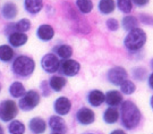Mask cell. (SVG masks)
Here are the masks:
<instances>
[{"label":"cell","mask_w":153,"mask_h":134,"mask_svg":"<svg viewBox=\"0 0 153 134\" xmlns=\"http://www.w3.org/2000/svg\"><path fill=\"white\" fill-rule=\"evenodd\" d=\"M116 7L123 14L128 15L133 10V2H131V0H117L116 1Z\"/></svg>","instance_id":"obj_29"},{"label":"cell","mask_w":153,"mask_h":134,"mask_svg":"<svg viewBox=\"0 0 153 134\" xmlns=\"http://www.w3.org/2000/svg\"><path fill=\"white\" fill-rule=\"evenodd\" d=\"M76 8L79 10V13H82L84 15L90 14L93 10V1L92 0H76Z\"/></svg>","instance_id":"obj_27"},{"label":"cell","mask_w":153,"mask_h":134,"mask_svg":"<svg viewBox=\"0 0 153 134\" xmlns=\"http://www.w3.org/2000/svg\"><path fill=\"white\" fill-rule=\"evenodd\" d=\"M151 67H152V68H153V59H152V60H151Z\"/></svg>","instance_id":"obj_39"},{"label":"cell","mask_w":153,"mask_h":134,"mask_svg":"<svg viewBox=\"0 0 153 134\" xmlns=\"http://www.w3.org/2000/svg\"><path fill=\"white\" fill-rule=\"evenodd\" d=\"M110 134H126L125 133V131H123V130H120V129H118V130H114Z\"/></svg>","instance_id":"obj_36"},{"label":"cell","mask_w":153,"mask_h":134,"mask_svg":"<svg viewBox=\"0 0 153 134\" xmlns=\"http://www.w3.org/2000/svg\"><path fill=\"white\" fill-rule=\"evenodd\" d=\"M66 84H67L66 78L62 77V76H59V75H53L49 80L50 89L55 91V92H60L61 90L65 88Z\"/></svg>","instance_id":"obj_21"},{"label":"cell","mask_w":153,"mask_h":134,"mask_svg":"<svg viewBox=\"0 0 153 134\" xmlns=\"http://www.w3.org/2000/svg\"><path fill=\"white\" fill-rule=\"evenodd\" d=\"M40 101H41V95L38 91L30 90V91H26L25 95L19 99L17 106L23 112H31L39 106Z\"/></svg>","instance_id":"obj_4"},{"label":"cell","mask_w":153,"mask_h":134,"mask_svg":"<svg viewBox=\"0 0 153 134\" xmlns=\"http://www.w3.org/2000/svg\"><path fill=\"white\" fill-rule=\"evenodd\" d=\"M141 21L146 25H152L153 23V17L149 16L148 14H141Z\"/></svg>","instance_id":"obj_34"},{"label":"cell","mask_w":153,"mask_h":134,"mask_svg":"<svg viewBox=\"0 0 153 134\" xmlns=\"http://www.w3.org/2000/svg\"><path fill=\"white\" fill-rule=\"evenodd\" d=\"M41 67H42V69H43L45 73L53 74V73L59 71L60 60H59V58L56 56L53 52L45 54V55L41 58Z\"/></svg>","instance_id":"obj_6"},{"label":"cell","mask_w":153,"mask_h":134,"mask_svg":"<svg viewBox=\"0 0 153 134\" xmlns=\"http://www.w3.org/2000/svg\"><path fill=\"white\" fill-rule=\"evenodd\" d=\"M98 9L102 15H109L116 9L115 0H99Z\"/></svg>","instance_id":"obj_22"},{"label":"cell","mask_w":153,"mask_h":134,"mask_svg":"<svg viewBox=\"0 0 153 134\" xmlns=\"http://www.w3.org/2000/svg\"><path fill=\"white\" fill-rule=\"evenodd\" d=\"M59 71L66 76H75L81 71V64L77 60H74V59H71V58L65 59V60H62L60 63Z\"/></svg>","instance_id":"obj_8"},{"label":"cell","mask_w":153,"mask_h":134,"mask_svg":"<svg viewBox=\"0 0 153 134\" xmlns=\"http://www.w3.org/2000/svg\"><path fill=\"white\" fill-rule=\"evenodd\" d=\"M71 109V102L67 97H59L53 102V110L59 116H65Z\"/></svg>","instance_id":"obj_9"},{"label":"cell","mask_w":153,"mask_h":134,"mask_svg":"<svg viewBox=\"0 0 153 134\" xmlns=\"http://www.w3.org/2000/svg\"><path fill=\"white\" fill-rule=\"evenodd\" d=\"M133 2V6H136L138 8H142V7H145V6L149 5L150 0H131Z\"/></svg>","instance_id":"obj_33"},{"label":"cell","mask_w":153,"mask_h":134,"mask_svg":"<svg viewBox=\"0 0 153 134\" xmlns=\"http://www.w3.org/2000/svg\"><path fill=\"white\" fill-rule=\"evenodd\" d=\"M24 9L30 15H36L43 9V0H24Z\"/></svg>","instance_id":"obj_15"},{"label":"cell","mask_w":153,"mask_h":134,"mask_svg":"<svg viewBox=\"0 0 153 134\" xmlns=\"http://www.w3.org/2000/svg\"><path fill=\"white\" fill-rule=\"evenodd\" d=\"M35 69V62L26 55L17 56L11 64V71L18 77H30Z\"/></svg>","instance_id":"obj_2"},{"label":"cell","mask_w":153,"mask_h":134,"mask_svg":"<svg viewBox=\"0 0 153 134\" xmlns=\"http://www.w3.org/2000/svg\"><path fill=\"white\" fill-rule=\"evenodd\" d=\"M8 91H9V95H10L13 98H15V99H21L23 95H25V92H26L24 84H23L22 82H19V81L13 82V83L9 85Z\"/></svg>","instance_id":"obj_19"},{"label":"cell","mask_w":153,"mask_h":134,"mask_svg":"<svg viewBox=\"0 0 153 134\" xmlns=\"http://www.w3.org/2000/svg\"><path fill=\"white\" fill-rule=\"evenodd\" d=\"M119 118V112L115 107L107 108L103 112V121L107 124H115Z\"/></svg>","instance_id":"obj_25"},{"label":"cell","mask_w":153,"mask_h":134,"mask_svg":"<svg viewBox=\"0 0 153 134\" xmlns=\"http://www.w3.org/2000/svg\"><path fill=\"white\" fill-rule=\"evenodd\" d=\"M52 134H60V133H52Z\"/></svg>","instance_id":"obj_41"},{"label":"cell","mask_w":153,"mask_h":134,"mask_svg":"<svg viewBox=\"0 0 153 134\" xmlns=\"http://www.w3.org/2000/svg\"><path fill=\"white\" fill-rule=\"evenodd\" d=\"M120 91L125 95H131L136 91V85L134 84V82H131L129 80H126L125 82H123L120 84Z\"/></svg>","instance_id":"obj_30"},{"label":"cell","mask_w":153,"mask_h":134,"mask_svg":"<svg viewBox=\"0 0 153 134\" xmlns=\"http://www.w3.org/2000/svg\"><path fill=\"white\" fill-rule=\"evenodd\" d=\"M104 101L107 102V105L110 107H117L119 106L121 102H123V95L119 91L117 90H111L108 91L105 95H104Z\"/></svg>","instance_id":"obj_16"},{"label":"cell","mask_w":153,"mask_h":134,"mask_svg":"<svg viewBox=\"0 0 153 134\" xmlns=\"http://www.w3.org/2000/svg\"><path fill=\"white\" fill-rule=\"evenodd\" d=\"M28 127L34 134H43L47 130V123L43 118L33 117L28 122Z\"/></svg>","instance_id":"obj_17"},{"label":"cell","mask_w":153,"mask_h":134,"mask_svg":"<svg viewBox=\"0 0 153 134\" xmlns=\"http://www.w3.org/2000/svg\"><path fill=\"white\" fill-rule=\"evenodd\" d=\"M32 28V22L28 18H21L19 21L14 23V28L15 32H19V33H26Z\"/></svg>","instance_id":"obj_26"},{"label":"cell","mask_w":153,"mask_h":134,"mask_svg":"<svg viewBox=\"0 0 153 134\" xmlns=\"http://www.w3.org/2000/svg\"><path fill=\"white\" fill-rule=\"evenodd\" d=\"M15 51L9 45H0V62L9 63L14 60Z\"/></svg>","instance_id":"obj_20"},{"label":"cell","mask_w":153,"mask_h":134,"mask_svg":"<svg viewBox=\"0 0 153 134\" xmlns=\"http://www.w3.org/2000/svg\"><path fill=\"white\" fill-rule=\"evenodd\" d=\"M28 41V35L26 33L13 32L8 35V43L11 48H21L25 45Z\"/></svg>","instance_id":"obj_13"},{"label":"cell","mask_w":153,"mask_h":134,"mask_svg":"<svg viewBox=\"0 0 153 134\" xmlns=\"http://www.w3.org/2000/svg\"><path fill=\"white\" fill-rule=\"evenodd\" d=\"M0 13L1 16L7 21H13L15 19L18 15V7L15 2L13 1H7L0 7Z\"/></svg>","instance_id":"obj_12"},{"label":"cell","mask_w":153,"mask_h":134,"mask_svg":"<svg viewBox=\"0 0 153 134\" xmlns=\"http://www.w3.org/2000/svg\"><path fill=\"white\" fill-rule=\"evenodd\" d=\"M105 26L111 32H116V31H118L119 28H120V23L118 22L116 18H108L105 21Z\"/></svg>","instance_id":"obj_31"},{"label":"cell","mask_w":153,"mask_h":134,"mask_svg":"<svg viewBox=\"0 0 153 134\" xmlns=\"http://www.w3.org/2000/svg\"><path fill=\"white\" fill-rule=\"evenodd\" d=\"M88 101L92 107H100L104 102V93L100 90H92L88 95Z\"/></svg>","instance_id":"obj_18"},{"label":"cell","mask_w":153,"mask_h":134,"mask_svg":"<svg viewBox=\"0 0 153 134\" xmlns=\"http://www.w3.org/2000/svg\"><path fill=\"white\" fill-rule=\"evenodd\" d=\"M49 127L55 133H65L67 131V126H66V122L64 121V118L61 116H58V115H55V116H51L49 118Z\"/></svg>","instance_id":"obj_14"},{"label":"cell","mask_w":153,"mask_h":134,"mask_svg":"<svg viewBox=\"0 0 153 134\" xmlns=\"http://www.w3.org/2000/svg\"><path fill=\"white\" fill-rule=\"evenodd\" d=\"M148 35L143 28H136L129 31L124 39V45L127 50L137 51L142 49L146 43Z\"/></svg>","instance_id":"obj_3"},{"label":"cell","mask_w":153,"mask_h":134,"mask_svg":"<svg viewBox=\"0 0 153 134\" xmlns=\"http://www.w3.org/2000/svg\"><path fill=\"white\" fill-rule=\"evenodd\" d=\"M128 77V73L124 67L116 66L110 68L107 73V78L111 84L114 85H120L123 82H125Z\"/></svg>","instance_id":"obj_7"},{"label":"cell","mask_w":153,"mask_h":134,"mask_svg":"<svg viewBox=\"0 0 153 134\" xmlns=\"http://www.w3.org/2000/svg\"><path fill=\"white\" fill-rule=\"evenodd\" d=\"M121 123L127 130H133L138 126L142 119V114L138 107L131 100L121 102L120 107Z\"/></svg>","instance_id":"obj_1"},{"label":"cell","mask_w":153,"mask_h":134,"mask_svg":"<svg viewBox=\"0 0 153 134\" xmlns=\"http://www.w3.org/2000/svg\"><path fill=\"white\" fill-rule=\"evenodd\" d=\"M36 38L43 42H48L55 38V28L50 24H41L36 28Z\"/></svg>","instance_id":"obj_11"},{"label":"cell","mask_w":153,"mask_h":134,"mask_svg":"<svg viewBox=\"0 0 153 134\" xmlns=\"http://www.w3.org/2000/svg\"><path fill=\"white\" fill-rule=\"evenodd\" d=\"M76 118L78 123L82 125H90L95 121V114L91 108L82 107L76 112Z\"/></svg>","instance_id":"obj_10"},{"label":"cell","mask_w":153,"mask_h":134,"mask_svg":"<svg viewBox=\"0 0 153 134\" xmlns=\"http://www.w3.org/2000/svg\"><path fill=\"white\" fill-rule=\"evenodd\" d=\"M121 26L125 30V31H131V30H134V28H138V18L135 16H133V15H125V16L121 18Z\"/></svg>","instance_id":"obj_23"},{"label":"cell","mask_w":153,"mask_h":134,"mask_svg":"<svg viewBox=\"0 0 153 134\" xmlns=\"http://www.w3.org/2000/svg\"><path fill=\"white\" fill-rule=\"evenodd\" d=\"M0 92H1V84H0Z\"/></svg>","instance_id":"obj_40"},{"label":"cell","mask_w":153,"mask_h":134,"mask_svg":"<svg viewBox=\"0 0 153 134\" xmlns=\"http://www.w3.org/2000/svg\"><path fill=\"white\" fill-rule=\"evenodd\" d=\"M56 56L61 58V59H69L73 56V48L68 45H59L55 48Z\"/></svg>","instance_id":"obj_24"},{"label":"cell","mask_w":153,"mask_h":134,"mask_svg":"<svg viewBox=\"0 0 153 134\" xmlns=\"http://www.w3.org/2000/svg\"><path fill=\"white\" fill-rule=\"evenodd\" d=\"M150 106H151V108L153 109V95L151 97V99H150Z\"/></svg>","instance_id":"obj_37"},{"label":"cell","mask_w":153,"mask_h":134,"mask_svg":"<svg viewBox=\"0 0 153 134\" xmlns=\"http://www.w3.org/2000/svg\"><path fill=\"white\" fill-rule=\"evenodd\" d=\"M0 7H1V5H0Z\"/></svg>","instance_id":"obj_43"},{"label":"cell","mask_w":153,"mask_h":134,"mask_svg":"<svg viewBox=\"0 0 153 134\" xmlns=\"http://www.w3.org/2000/svg\"><path fill=\"white\" fill-rule=\"evenodd\" d=\"M8 131L10 134H24L25 133V125L21 121H11L8 125Z\"/></svg>","instance_id":"obj_28"},{"label":"cell","mask_w":153,"mask_h":134,"mask_svg":"<svg viewBox=\"0 0 153 134\" xmlns=\"http://www.w3.org/2000/svg\"><path fill=\"white\" fill-rule=\"evenodd\" d=\"M18 114V106L14 100L7 99L0 102V119L2 122H11Z\"/></svg>","instance_id":"obj_5"},{"label":"cell","mask_w":153,"mask_h":134,"mask_svg":"<svg viewBox=\"0 0 153 134\" xmlns=\"http://www.w3.org/2000/svg\"><path fill=\"white\" fill-rule=\"evenodd\" d=\"M145 75H146V69L144 67H135V68H133V76L137 81L144 80Z\"/></svg>","instance_id":"obj_32"},{"label":"cell","mask_w":153,"mask_h":134,"mask_svg":"<svg viewBox=\"0 0 153 134\" xmlns=\"http://www.w3.org/2000/svg\"><path fill=\"white\" fill-rule=\"evenodd\" d=\"M0 134H5V131H4V127L0 125Z\"/></svg>","instance_id":"obj_38"},{"label":"cell","mask_w":153,"mask_h":134,"mask_svg":"<svg viewBox=\"0 0 153 134\" xmlns=\"http://www.w3.org/2000/svg\"><path fill=\"white\" fill-rule=\"evenodd\" d=\"M0 76H1V72H0Z\"/></svg>","instance_id":"obj_42"},{"label":"cell","mask_w":153,"mask_h":134,"mask_svg":"<svg viewBox=\"0 0 153 134\" xmlns=\"http://www.w3.org/2000/svg\"><path fill=\"white\" fill-rule=\"evenodd\" d=\"M148 83H149V86H150V88L153 90V73H151V74L149 75Z\"/></svg>","instance_id":"obj_35"}]
</instances>
